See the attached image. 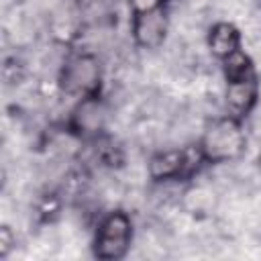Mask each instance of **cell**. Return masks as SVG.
<instances>
[{"label":"cell","mask_w":261,"mask_h":261,"mask_svg":"<svg viewBox=\"0 0 261 261\" xmlns=\"http://www.w3.org/2000/svg\"><path fill=\"white\" fill-rule=\"evenodd\" d=\"M59 88L73 98H86L100 94L102 65L92 53H73L59 69Z\"/></svg>","instance_id":"3"},{"label":"cell","mask_w":261,"mask_h":261,"mask_svg":"<svg viewBox=\"0 0 261 261\" xmlns=\"http://www.w3.org/2000/svg\"><path fill=\"white\" fill-rule=\"evenodd\" d=\"M16 245V234L12 232V228L8 224H2L0 228V257H8V253L14 249Z\"/></svg>","instance_id":"11"},{"label":"cell","mask_w":261,"mask_h":261,"mask_svg":"<svg viewBox=\"0 0 261 261\" xmlns=\"http://www.w3.org/2000/svg\"><path fill=\"white\" fill-rule=\"evenodd\" d=\"M206 43H208L210 53L218 61H222V59H226L228 55H232L234 51L241 49V33H239V29L232 22L218 20V22H214L210 27Z\"/></svg>","instance_id":"8"},{"label":"cell","mask_w":261,"mask_h":261,"mask_svg":"<svg viewBox=\"0 0 261 261\" xmlns=\"http://www.w3.org/2000/svg\"><path fill=\"white\" fill-rule=\"evenodd\" d=\"M194 169L192 149H165L151 155L147 163V173L153 181L181 179Z\"/></svg>","instance_id":"6"},{"label":"cell","mask_w":261,"mask_h":261,"mask_svg":"<svg viewBox=\"0 0 261 261\" xmlns=\"http://www.w3.org/2000/svg\"><path fill=\"white\" fill-rule=\"evenodd\" d=\"M259 98V82L257 75L247 77V80H234V82H226V90H224V102L226 108L232 116L237 118H245L257 104Z\"/></svg>","instance_id":"7"},{"label":"cell","mask_w":261,"mask_h":261,"mask_svg":"<svg viewBox=\"0 0 261 261\" xmlns=\"http://www.w3.org/2000/svg\"><path fill=\"white\" fill-rule=\"evenodd\" d=\"M167 12L165 8H157L151 12H143V14H133V22H130V35L137 47L141 49H159L165 43L167 37Z\"/></svg>","instance_id":"5"},{"label":"cell","mask_w":261,"mask_h":261,"mask_svg":"<svg viewBox=\"0 0 261 261\" xmlns=\"http://www.w3.org/2000/svg\"><path fill=\"white\" fill-rule=\"evenodd\" d=\"M222 63V73H224V82H234V80H247L257 75L255 73V65L253 59L243 51H234L232 55H228L226 59L220 61Z\"/></svg>","instance_id":"9"},{"label":"cell","mask_w":261,"mask_h":261,"mask_svg":"<svg viewBox=\"0 0 261 261\" xmlns=\"http://www.w3.org/2000/svg\"><path fill=\"white\" fill-rule=\"evenodd\" d=\"M245 147H247V135L243 130V122L232 114L208 122L198 143L204 163L210 165L237 161L245 153Z\"/></svg>","instance_id":"1"},{"label":"cell","mask_w":261,"mask_h":261,"mask_svg":"<svg viewBox=\"0 0 261 261\" xmlns=\"http://www.w3.org/2000/svg\"><path fill=\"white\" fill-rule=\"evenodd\" d=\"M133 245V220L124 210L108 212L96 226L92 251L100 261L124 259Z\"/></svg>","instance_id":"2"},{"label":"cell","mask_w":261,"mask_h":261,"mask_svg":"<svg viewBox=\"0 0 261 261\" xmlns=\"http://www.w3.org/2000/svg\"><path fill=\"white\" fill-rule=\"evenodd\" d=\"M165 2L167 0H128V6H130V14H143L157 8H165Z\"/></svg>","instance_id":"10"},{"label":"cell","mask_w":261,"mask_h":261,"mask_svg":"<svg viewBox=\"0 0 261 261\" xmlns=\"http://www.w3.org/2000/svg\"><path fill=\"white\" fill-rule=\"evenodd\" d=\"M106 122H108V108L100 98V94L80 98L67 118L69 130L80 139H100V135L106 128Z\"/></svg>","instance_id":"4"}]
</instances>
